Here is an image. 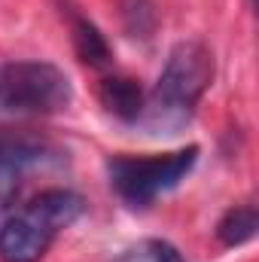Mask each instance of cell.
Segmentation results:
<instances>
[{"mask_svg":"<svg viewBox=\"0 0 259 262\" xmlns=\"http://www.w3.org/2000/svg\"><path fill=\"white\" fill-rule=\"evenodd\" d=\"M70 95L67 73L49 61L0 64V113H58Z\"/></svg>","mask_w":259,"mask_h":262,"instance_id":"cell-3","label":"cell"},{"mask_svg":"<svg viewBox=\"0 0 259 262\" xmlns=\"http://www.w3.org/2000/svg\"><path fill=\"white\" fill-rule=\"evenodd\" d=\"M46 159V143L25 134H0V229L12 216L25 174Z\"/></svg>","mask_w":259,"mask_h":262,"instance_id":"cell-5","label":"cell"},{"mask_svg":"<svg viewBox=\"0 0 259 262\" xmlns=\"http://www.w3.org/2000/svg\"><path fill=\"white\" fill-rule=\"evenodd\" d=\"M195 159H198V146H186V149L165 152V156H149V159L116 156L107 162V174L119 198H125L134 207H143L162 192L174 189L192 171Z\"/></svg>","mask_w":259,"mask_h":262,"instance_id":"cell-4","label":"cell"},{"mask_svg":"<svg viewBox=\"0 0 259 262\" xmlns=\"http://www.w3.org/2000/svg\"><path fill=\"white\" fill-rule=\"evenodd\" d=\"M73 46H76V55L92 67H101L110 61V49H107V40L101 37V31L89 21V18H79L73 15Z\"/></svg>","mask_w":259,"mask_h":262,"instance_id":"cell-7","label":"cell"},{"mask_svg":"<svg viewBox=\"0 0 259 262\" xmlns=\"http://www.w3.org/2000/svg\"><path fill=\"white\" fill-rule=\"evenodd\" d=\"M256 226H259V220H256V210L253 207H235V210H229L220 220L217 238L226 247H241V244H247L256 235Z\"/></svg>","mask_w":259,"mask_h":262,"instance_id":"cell-8","label":"cell"},{"mask_svg":"<svg viewBox=\"0 0 259 262\" xmlns=\"http://www.w3.org/2000/svg\"><path fill=\"white\" fill-rule=\"evenodd\" d=\"M82 213V198L70 189H46L12 213L0 229L3 262H40L49 244Z\"/></svg>","mask_w":259,"mask_h":262,"instance_id":"cell-1","label":"cell"},{"mask_svg":"<svg viewBox=\"0 0 259 262\" xmlns=\"http://www.w3.org/2000/svg\"><path fill=\"white\" fill-rule=\"evenodd\" d=\"M101 101L110 113L119 119H137L143 113V95L140 85L128 76H107L101 82Z\"/></svg>","mask_w":259,"mask_h":262,"instance_id":"cell-6","label":"cell"},{"mask_svg":"<svg viewBox=\"0 0 259 262\" xmlns=\"http://www.w3.org/2000/svg\"><path fill=\"white\" fill-rule=\"evenodd\" d=\"M213 79V55L204 43H180L168 55L159 85L146 104L149 128H180Z\"/></svg>","mask_w":259,"mask_h":262,"instance_id":"cell-2","label":"cell"},{"mask_svg":"<svg viewBox=\"0 0 259 262\" xmlns=\"http://www.w3.org/2000/svg\"><path fill=\"white\" fill-rule=\"evenodd\" d=\"M113 262H186L180 256V250L168 241H159V238H146V241H137L131 244L128 250H122Z\"/></svg>","mask_w":259,"mask_h":262,"instance_id":"cell-9","label":"cell"}]
</instances>
